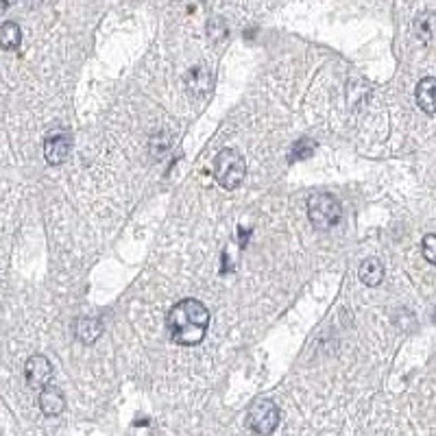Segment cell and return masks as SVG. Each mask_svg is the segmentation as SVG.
<instances>
[{
  "label": "cell",
  "instance_id": "obj_1",
  "mask_svg": "<svg viewBox=\"0 0 436 436\" xmlns=\"http://www.w3.org/2000/svg\"><path fill=\"white\" fill-rule=\"evenodd\" d=\"M166 325L170 338L177 345H199L205 338V331H208L210 325V310L199 299H182L170 307Z\"/></svg>",
  "mask_w": 436,
  "mask_h": 436
},
{
  "label": "cell",
  "instance_id": "obj_2",
  "mask_svg": "<svg viewBox=\"0 0 436 436\" xmlns=\"http://www.w3.org/2000/svg\"><path fill=\"white\" fill-rule=\"evenodd\" d=\"M212 172H214V179L225 190H236L240 188L242 179L247 175V166L236 148H223L214 158Z\"/></svg>",
  "mask_w": 436,
  "mask_h": 436
},
{
  "label": "cell",
  "instance_id": "obj_3",
  "mask_svg": "<svg viewBox=\"0 0 436 436\" xmlns=\"http://www.w3.org/2000/svg\"><path fill=\"white\" fill-rule=\"evenodd\" d=\"M307 218L319 229H329L336 227L343 218V208L336 201V196L319 192L307 199Z\"/></svg>",
  "mask_w": 436,
  "mask_h": 436
},
{
  "label": "cell",
  "instance_id": "obj_4",
  "mask_svg": "<svg viewBox=\"0 0 436 436\" xmlns=\"http://www.w3.org/2000/svg\"><path fill=\"white\" fill-rule=\"evenodd\" d=\"M279 408L275 406V401L271 399H258V401H253L251 408H249V413H247V423L249 428L255 432V434H260V436H271L277 425H279Z\"/></svg>",
  "mask_w": 436,
  "mask_h": 436
},
{
  "label": "cell",
  "instance_id": "obj_5",
  "mask_svg": "<svg viewBox=\"0 0 436 436\" xmlns=\"http://www.w3.org/2000/svg\"><path fill=\"white\" fill-rule=\"evenodd\" d=\"M24 377H27L29 387L33 389H46L50 387V377H53V367H50V360L42 353L31 355L27 365H24Z\"/></svg>",
  "mask_w": 436,
  "mask_h": 436
},
{
  "label": "cell",
  "instance_id": "obj_6",
  "mask_svg": "<svg viewBox=\"0 0 436 436\" xmlns=\"http://www.w3.org/2000/svg\"><path fill=\"white\" fill-rule=\"evenodd\" d=\"M70 148H72V142L66 134H53L48 136L46 142H44V155H46V162L53 164V166H59L68 160L70 155Z\"/></svg>",
  "mask_w": 436,
  "mask_h": 436
},
{
  "label": "cell",
  "instance_id": "obj_7",
  "mask_svg": "<svg viewBox=\"0 0 436 436\" xmlns=\"http://www.w3.org/2000/svg\"><path fill=\"white\" fill-rule=\"evenodd\" d=\"M184 81H186L188 92L194 98H201L205 94H210V90H212V74L208 72V68H203V66L190 68L186 72V76H184Z\"/></svg>",
  "mask_w": 436,
  "mask_h": 436
},
{
  "label": "cell",
  "instance_id": "obj_8",
  "mask_svg": "<svg viewBox=\"0 0 436 436\" xmlns=\"http://www.w3.org/2000/svg\"><path fill=\"white\" fill-rule=\"evenodd\" d=\"M40 408H42V413L46 417H57L64 413V408H66V397L61 393L59 387H46L42 393H40Z\"/></svg>",
  "mask_w": 436,
  "mask_h": 436
},
{
  "label": "cell",
  "instance_id": "obj_9",
  "mask_svg": "<svg viewBox=\"0 0 436 436\" xmlns=\"http://www.w3.org/2000/svg\"><path fill=\"white\" fill-rule=\"evenodd\" d=\"M413 31L419 42L432 44L436 40V13L434 11H421L413 20Z\"/></svg>",
  "mask_w": 436,
  "mask_h": 436
},
{
  "label": "cell",
  "instance_id": "obj_10",
  "mask_svg": "<svg viewBox=\"0 0 436 436\" xmlns=\"http://www.w3.org/2000/svg\"><path fill=\"white\" fill-rule=\"evenodd\" d=\"M102 331V323L96 317H79L74 321V336L86 345H92Z\"/></svg>",
  "mask_w": 436,
  "mask_h": 436
},
{
  "label": "cell",
  "instance_id": "obj_11",
  "mask_svg": "<svg viewBox=\"0 0 436 436\" xmlns=\"http://www.w3.org/2000/svg\"><path fill=\"white\" fill-rule=\"evenodd\" d=\"M417 102L425 114H436V76H425L419 81Z\"/></svg>",
  "mask_w": 436,
  "mask_h": 436
},
{
  "label": "cell",
  "instance_id": "obj_12",
  "mask_svg": "<svg viewBox=\"0 0 436 436\" xmlns=\"http://www.w3.org/2000/svg\"><path fill=\"white\" fill-rule=\"evenodd\" d=\"M358 275H360V281L367 286H379L382 279H384V266L379 260L375 258H369L360 264V271H358Z\"/></svg>",
  "mask_w": 436,
  "mask_h": 436
},
{
  "label": "cell",
  "instance_id": "obj_13",
  "mask_svg": "<svg viewBox=\"0 0 436 436\" xmlns=\"http://www.w3.org/2000/svg\"><path fill=\"white\" fill-rule=\"evenodd\" d=\"M20 40H22V33L16 22H5L3 27H0V46L5 50H16L20 46Z\"/></svg>",
  "mask_w": 436,
  "mask_h": 436
},
{
  "label": "cell",
  "instance_id": "obj_14",
  "mask_svg": "<svg viewBox=\"0 0 436 436\" xmlns=\"http://www.w3.org/2000/svg\"><path fill=\"white\" fill-rule=\"evenodd\" d=\"M314 148H317V144H314L312 140H307V138H303V140H297V144H295V146H293V151H290V162H295V160H307V158H312Z\"/></svg>",
  "mask_w": 436,
  "mask_h": 436
},
{
  "label": "cell",
  "instance_id": "obj_15",
  "mask_svg": "<svg viewBox=\"0 0 436 436\" xmlns=\"http://www.w3.org/2000/svg\"><path fill=\"white\" fill-rule=\"evenodd\" d=\"M421 251H423V258L430 264H436V234H428L421 240Z\"/></svg>",
  "mask_w": 436,
  "mask_h": 436
}]
</instances>
